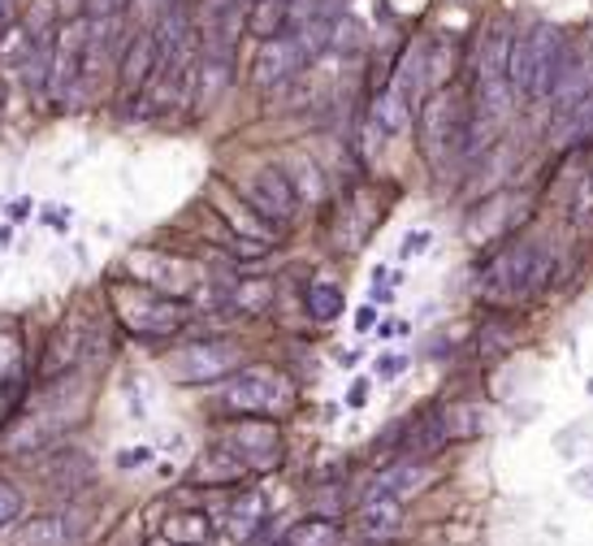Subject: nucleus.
Here are the masks:
<instances>
[{
    "mask_svg": "<svg viewBox=\"0 0 593 546\" xmlns=\"http://www.w3.org/2000/svg\"><path fill=\"white\" fill-rule=\"evenodd\" d=\"M564 56H568V43H564V35L555 26H529L525 35L512 39V52H507L512 91L520 100L555 96L559 74H564Z\"/></svg>",
    "mask_w": 593,
    "mask_h": 546,
    "instance_id": "nucleus-1",
    "label": "nucleus"
},
{
    "mask_svg": "<svg viewBox=\"0 0 593 546\" xmlns=\"http://www.w3.org/2000/svg\"><path fill=\"white\" fill-rule=\"evenodd\" d=\"M468 130H472V104L464 87L459 82L433 87L420 104V152L433 165H451L468 148Z\"/></svg>",
    "mask_w": 593,
    "mask_h": 546,
    "instance_id": "nucleus-2",
    "label": "nucleus"
},
{
    "mask_svg": "<svg viewBox=\"0 0 593 546\" xmlns=\"http://www.w3.org/2000/svg\"><path fill=\"white\" fill-rule=\"evenodd\" d=\"M109 304L117 313V321L135 334V339H169L187 326V308L174 295H161L143 282H113L109 287Z\"/></svg>",
    "mask_w": 593,
    "mask_h": 546,
    "instance_id": "nucleus-3",
    "label": "nucleus"
},
{
    "mask_svg": "<svg viewBox=\"0 0 593 546\" xmlns=\"http://www.w3.org/2000/svg\"><path fill=\"white\" fill-rule=\"evenodd\" d=\"M222 408L235 417H287L295 408V382L274 365H248L226 382Z\"/></svg>",
    "mask_w": 593,
    "mask_h": 546,
    "instance_id": "nucleus-4",
    "label": "nucleus"
},
{
    "mask_svg": "<svg viewBox=\"0 0 593 546\" xmlns=\"http://www.w3.org/2000/svg\"><path fill=\"white\" fill-rule=\"evenodd\" d=\"M126 269H130L143 287H152V291H161V295H174V300L195 295L200 282H204V269H200V265H191V261H182V256H165V252H130V256H126Z\"/></svg>",
    "mask_w": 593,
    "mask_h": 546,
    "instance_id": "nucleus-5",
    "label": "nucleus"
},
{
    "mask_svg": "<svg viewBox=\"0 0 593 546\" xmlns=\"http://www.w3.org/2000/svg\"><path fill=\"white\" fill-rule=\"evenodd\" d=\"M243 369V356L235 343H191L178 356H169V373L182 386H209V382H226Z\"/></svg>",
    "mask_w": 593,
    "mask_h": 546,
    "instance_id": "nucleus-6",
    "label": "nucleus"
},
{
    "mask_svg": "<svg viewBox=\"0 0 593 546\" xmlns=\"http://www.w3.org/2000/svg\"><path fill=\"white\" fill-rule=\"evenodd\" d=\"M551 261L538 243H512L507 252H499V261L490 265L485 291L490 295H529L542 278H546Z\"/></svg>",
    "mask_w": 593,
    "mask_h": 546,
    "instance_id": "nucleus-7",
    "label": "nucleus"
},
{
    "mask_svg": "<svg viewBox=\"0 0 593 546\" xmlns=\"http://www.w3.org/2000/svg\"><path fill=\"white\" fill-rule=\"evenodd\" d=\"M222 447H226L235 460H243L248 473H269V469L282 465V430H278L269 417H248V421H239V426L226 434Z\"/></svg>",
    "mask_w": 593,
    "mask_h": 546,
    "instance_id": "nucleus-8",
    "label": "nucleus"
},
{
    "mask_svg": "<svg viewBox=\"0 0 593 546\" xmlns=\"http://www.w3.org/2000/svg\"><path fill=\"white\" fill-rule=\"evenodd\" d=\"M243 195H248V204L269 221V226H278V230H287L291 221H295L299 213V191L295 182H291V174H282V169H274V165H265V169H256L248 182H243Z\"/></svg>",
    "mask_w": 593,
    "mask_h": 546,
    "instance_id": "nucleus-9",
    "label": "nucleus"
},
{
    "mask_svg": "<svg viewBox=\"0 0 593 546\" xmlns=\"http://www.w3.org/2000/svg\"><path fill=\"white\" fill-rule=\"evenodd\" d=\"M87 43H91V35H87V22H83V17H70V22L56 30V39H52V69H48V96H52V100H65L70 87L83 78Z\"/></svg>",
    "mask_w": 593,
    "mask_h": 546,
    "instance_id": "nucleus-10",
    "label": "nucleus"
},
{
    "mask_svg": "<svg viewBox=\"0 0 593 546\" xmlns=\"http://www.w3.org/2000/svg\"><path fill=\"white\" fill-rule=\"evenodd\" d=\"M307 48L295 39H265L261 52H256V65H252V87L269 91V87H282L287 78H295L299 65H303Z\"/></svg>",
    "mask_w": 593,
    "mask_h": 546,
    "instance_id": "nucleus-11",
    "label": "nucleus"
},
{
    "mask_svg": "<svg viewBox=\"0 0 593 546\" xmlns=\"http://www.w3.org/2000/svg\"><path fill=\"white\" fill-rule=\"evenodd\" d=\"M209 200H213V208H217V217H226L230 221V230L239 234V239H256V243H269L274 247V234H278V226H269L248 200H239V195H230L222 182H213V191H209Z\"/></svg>",
    "mask_w": 593,
    "mask_h": 546,
    "instance_id": "nucleus-12",
    "label": "nucleus"
},
{
    "mask_svg": "<svg viewBox=\"0 0 593 546\" xmlns=\"http://www.w3.org/2000/svg\"><path fill=\"white\" fill-rule=\"evenodd\" d=\"M429 482H433L429 465H420V460H399V465H390V469H381V473L373 478V486H368L364 499H399V504H403V499L420 495Z\"/></svg>",
    "mask_w": 593,
    "mask_h": 546,
    "instance_id": "nucleus-13",
    "label": "nucleus"
},
{
    "mask_svg": "<svg viewBox=\"0 0 593 546\" xmlns=\"http://www.w3.org/2000/svg\"><path fill=\"white\" fill-rule=\"evenodd\" d=\"M156 65H161V39L156 35H139L130 43L126 61H122V104H130L135 96H143V87L156 74Z\"/></svg>",
    "mask_w": 593,
    "mask_h": 546,
    "instance_id": "nucleus-14",
    "label": "nucleus"
},
{
    "mask_svg": "<svg viewBox=\"0 0 593 546\" xmlns=\"http://www.w3.org/2000/svg\"><path fill=\"white\" fill-rule=\"evenodd\" d=\"M355 534L364 543H390L403 534V504L399 499H364L355 517Z\"/></svg>",
    "mask_w": 593,
    "mask_h": 546,
    "instance_id": "nucleus-15",
    "label": "nucleus"
},
{
    "mask_svg": "<svg viewBox=\"0 0 593 546\" xmlns=\"http://www.w3.org/2000/svg\"><path fill=\"white\" fill-rule=\"evenodd\" d=\"M83 347H87L83 317H70V326H61V330L52 334V343H48V352H43V360H39V378L48 382V378H56L61 369H70V365L83 356Z\"/></svg>",
    "mask_w": 593,
    "mask_h": 546,
    "instance_id": "nucleus-16",
    "label": "nucleus"
},
{
    "mask_svg": "<svg viewBox=\"0 0 593 546\" xmlns=\"http://www.w3.org/2000/svg\"><path fill=\"white\" fill-rule=\"evenodd\" d=\"M412 109H416V104H412L399 87L381 91L377 104H373V130H377V135H403L407 122H412Z\"/></svg>",
    "mask_w": 593,
    "mask_h": 546,
    "instance_id": "nucleus-17",
    "label": "nucleus"
},
{
    "mask_svg": "<svg viewBox=\"0 0 593 546\" xmlns=\"http://www.w3.org/2000/svg\"><path fill=\"white\" fill-rule=\"evenodd\" d=\"M287 22H291V4L287 0H256L252 9H248V35L252 39H282V30H287Z\"/></svg>",
    "mask_w": 593,
    "mask_h": 546,
    "instance_id": "nucleus-18",
    "label": "nucleus"
},
{
    "mask_svg": "<svg viewBox=\"0 0 593 546\" xmlns=\"http://www.w3.org/2000/svg\"><path fill=\"white\" fill-rule=\"evenodd\" d=\"M226 87H230V52H204L200 82H195V104L209 109Z\"/></svg>",
    "mask_w": 593,
    "mask_h": 546,
    "instance_id": "nucleus-19",
    "label": "nucleus"
},
{
    "mask_svg": "<svg viewBox=\"0 0 593 546\" xmlns=\"http://www.w3.org/2000/svg\"><path fill=\"white\" fill-rule=\"evenodd\" d=\"M195 482H204V486H235V482H243L248 478V469H243V460H235L226 447H213L200 465H195V473H191Z\"/></svg>",
    "mask_w": 593,
    "mask_h": 546,
    "instance_id": "nucleus-20",
    "label": "nucleus"
},
{
    "mask_svg": "<svg viewBox=\"0 0 593 546\" xmlns=\"http://www.w3.org/2000/svg\"><path fill=\"white\" fill-rule=\"evenodd\" d=\"M338 538H342V530H338L333 521H325V517H307V521L291 525V530H287L274 546H338Z\"/></svg>",
    "mask_w": 593,
    "mask_h": 546,
    "instance_id": "nucleus-21",
    "label": "nucleus"
},
{
    "mask_svg": "<svg viewBox=\"0 0 593 546\" xmlns=\"http://www.w3.org/2000/svg\"><path fill=\"white\" fill-rule=\"evenodd\" d=\"M74 543V530L65 525V517H39V521H26L17 530V546H70Z\"/></svg>",
    "mask_w": 593,
    "mask_h": 546,
    "instance_id": "nucleus-22",
    "label": "nucleus"
},
{
    "mask_svg": "<svg viewBox=\"0 0 593 546\" xmlns=\"http://www.w3.org/2000/svg\"><path fill=\"white\" fill-rule=\"evenodd\" d=\"M230 304H235L239 313H265V308L274 304V282H269V278H248V282L235 287Z\"/></svg>",
    "mask_w": 593,
    "mask_h": 546,
    "instance_id": "nucleus-23",
    "label": "nucleus"
},
{
    "mask_svg": "<svg viewBox=\"0 0 593 546\" xmlns=\"http://www.w3.org/2000/svg\"><path fill=\"white\" fill-rule=\"evenodd\" d=\"M261 521H265V499H261V495H243L239 508L230 512V534H235L239 543H248V538L261 530Z\"/></svg>",
    "mask_w": 593,
    "mask_h": 546,
    "instance_id": "nucleus-24",
    "label": "nucleus"
},
{
    "mask_svg": "<svg viewBox=\"0 0 593 546\" xmlns=\"http://www.w3.org/2000/svg\"><path fill=\"white\" fill-rule=\"evenodd\" d=\"M307 313H312L316 321L342 317V291L329 287V282H312V287H307Z\"/></svg>",
    "mask_w": 593,
    "mask_h": 546,
    "instance_id": "nucleus-25",
    "label": "nucleus"
},
{
    "mask_svg": "<svg viewBox=\"0 0 593 546\" xmlns=\"http://www.w3.org/2000/svg\"><path fill=\"white\" fill-rule=\"evenodd\" d=\"M442 426H446V439H472V434H481V408L455 404L442 412Z\"/></svg>",
    "mask_w": 593,
    "mask_h": 546,
    "instance_id": "nucleus-26",
    "label": "nucleus"
},
{
    "mask_svg": "<svg viewBox=\"0 0 593 546\" xmlns=\"http://www.w3.org/2000/svg\"><path fill=\"white\" fill-rule=\"evenodd\" d=\"M512 343H516V326H512V321H499V317L485 321V330H481V352H485V356L507 352Z\"/></svg>",
    "mask_w": 593,
    "mask_h": 546,
    "instance_id": "nucleus-27",
    "label": "nucleus"
},
{
    "mask_svg": "<svg viewBox=\"0 0 593 546\" xmlns=\"http://www.w3.org/2000/svg\"><path fill=\"white\" fill-rule=\"evenodd\" d=\"M165 538H174V543H182V546L204 543V538H209V521H204V517H178V521L165 530Z\"/></svg>",
    "mask_w": 593,
    "mask_h": 546,
    "instance_id": "nucleus-28",
    "label": "nucleus"
},
{
    "mask_svg": "<svg viewBox=\"0 0 593 546\" xmlns=\"http://www.w3.org/2000/svg\"><path fill=\"white\" fill-rule=\"evenodd\" d=\"M17 512H22V495L0 482V530H4L9 521H17Z\"/></svg>",
    "mask_w": 593,
    "mask_h": 546,
    "instance_id": "nucleus-29",
    "label": "nucleus"
},
{
    "mask_svg": "<svg viewBox=\"0 0 593 546\" xmlns=\"http://www.w3.org/2000/svg\"><path fill=\"white\" fill-rule=\"evenodd\" d=\"M572 135H590L593 139V96H585L572 113Z\"/></svg>",
    "mask_w": 593,
    "mask_h": 546,
    "instance_id": "nucleus-30",
    "label": "nucleus"
},
{
    "mask_svg": "<svg viewBox=\"0 0 593 546\" xmlns=\"http://www.w3.org/2000/svg\"><path fill=\"white\" fill-rule=\"evenodd\" d=\"M87 4H91V13H96V17H117V13H122L130 0H87Z\"/></svg>",
    "mask_w": 593,
    "mask_h": 546,
    "instance_id": "nucleus-31",
    "label": "nucleus"
},
{
    "mask_svg": "<svg viewBox=\"0 0 593 546\" xmlns=\"http://www.w3.org/2000/svg\"><path fill=\"white\" fill-rule=\"evenodd\" d=\"M425 243H429V234H420V230H416V234H407V247H403V252H407V256H416V252H425Z\"/></svg>",
    "mask_w": 593,
    "mask_h": 546,
    "instance_id": "nucleus-32",
    "label": "nucleus"
},
{
    "mask_svg": "<svg viewBox=\"0 0 593 546\" xmlns=\"http://www.w3.org/2000/svg\"><path fill=\"white\" fill-rule=\"evenodd\" d=\"M364 399H368V386H364V382H355V386H351V404H364Z\"/></svg>",
    "mask_w": 593,
    "mask_h": 546,
    "instance_id": "nucleus-33",
    "label": "nucleus"
},
{
    "mask_svg": "<svg viewBox=\"0 0 593 546\" xmlns=\"http://www.w3.org/2000/svg\"><path fill=\"white\" fill-rule=\"evenodd\" d=\"M165 4H169V0H139V9H143V13H161Z\"/></svg>",
    "mask_w": 593,
    "mask_h": 546,
    "instance_id": "nucleus-34",
    "label": "nucleus"
},
{
    "mask_svg": "<svg viewBox=\"0 0 593 546\" xmlns=\"http://www.w3.org/2000/svg\"><path fill=\"white\" fill-rule=\"evenodd\" d=\"M355 326H359V330H368V326H373V308H359V317H355Z\"/></svg>",
    "mask_w": 593,
    "mask_h": 546,
    "instance_id": "nucleus-35",
    "label": "nucleus"
},
{
    "mask_svg": "<svg viewBox=\"0 0 593 546\" xmlns=\"http://www.w3.org/2000/svg\"><path fill=\"white\" fill-rule=\"evenodd\" d=\"M156 546H182V543H174V538H165V543H156Z\"/></svg>",
    "mask_w": 593,
    "mask_h": 546,
    "instance_id": "nucleus-36",
    "label": "nucleus"
},
{
    "mask_svg": "<svg viewBox=\"0 0 593 546\" xmlns=\"http://www.w3.org/2000/svg\"><path fill=\"white\" fill-rule=\"evenodd\" d=\"M590 174H593V169H590Z\"/></svg>",
    "mask_w": 593,
    "mask_h": 546,
    "instance_id": "nucleus-37",
    "label": "nucleus"
}]
</instances>
